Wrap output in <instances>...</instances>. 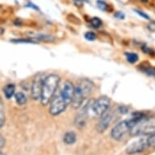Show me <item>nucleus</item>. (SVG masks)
<instances>
[{
    "mask_svg": "<svg viewBox=\"0 0 155 155\" xmlns=\"http://www.w3.org/2000/svg\"><path fill=\"white\" fill-rule=\"evenodd\" d=\"M149 146H150L149 138L143 137V138H140L133 141L129 145H127L126 152L129 155L136 154H139L145 151Z\"/></svg>",
    "mask_w": 155,
    "mask_h": 155,
    "instance_id": "7",
    "label": "nucleus"
},
{
    "mask_svg": "<svg viewBox=\"0 0 155 155\" xmlns=\"http://www.w3.org/2000/svg\"><path fill=\"white\" fill-rule=\"evenodd\" d=\"M125 56L127 59V62H129L130 63H135L138 61L139 56L136 53H125Z\"/></svg>",
    "mask_w": 155,
    "mask_h": 155,
    "instance_id": "17",
    "label": "nucleus"
},
{
    "mask_svg": "<svg viewBox=\"0 0 155 155\" xmlns=\"http://www.w3.org/2000/svg\"><path fill=\"white\" fill-rule=\"evenodd\" d=\"M0 155H6V154H4L3 153H1V154H0Z\"/></svg>",
    "mask_w": 155,
    "mask_h": 155,
    "instance_id": "30",
    "label": "nucleus"
},
{
    "mask_svg": "<svg viewBox=\"0 0 155 155\" xmlns=\"http://www.w3.org/2000/svg\"><path fill=\"white\" fill-rule=\"evenodd\" d=\"M30 37L32 38H34L36 40L39 41H43V42H54V37L51 35H47V34H29Z\"/></svg>",
    "mask_w": 155,
    "mask_h": 155,
    "instance_id": "12",
    "label": "nucleus"
},
{
    "mask_svg": "<svg viewBox=\"0 0 155 155\" xmlns=\"http://www.w3.org/2000/svg\"><path fill=\"white\" fill-rule=\"evenodd\" d=\"M133 11H135L136 14H138L140 16H141L142 18H144V19H146V20H150V17L146 14V13H145L144 11H141V10H138V9H134Z\"/></svg>",
    "mask_w": 155,
    "mask_h": 155,
    "instance_id": "23",
    "label": "nucleus"
},
{
    "mask_svg": "<svg viewBox=\"0 0 155 155\" xmlns=\"http://www.w3.org/2000/svg\"><path fill=\"white\" fill-rule=\"evenodd\" d=\"M0 141H1V149L3 148V145H4V143H5V140H4V138L3 137V136H1V138H0Z\"/></svg>",
    "mask_w": 155,
    "mask_h": 155,
    "instance_id": "28",
    "label": "nucleus"
},
{
    "mask_svg": "<svg viewBox=\"0 0 155 155\" xmlns=\"http://www.w3.org/2000/svg\"><path fill=\"white\" fill-rule=\"evenodd\" d=\"M85 39L88 40V41H95L97 38L96 34L93 33V32H87L86 34H85Z\"/></svg>",
    "mask_w": 155,
    "mask_h": 155,
    "instance_id": "21",
    "label": "nucleus"
},
{
    "mask_svg": "<svg viewBox=\"0 0 155 155\" xmlns=\"http://www.w3.org/2000/svg\"><path fill=\"white\" fill-rule=\"evenodd\" d=\"M93 101V100H90L89 102H88L87 104H85L84 107H82L81 110L77 113V115L76 116V118H75V125L77 127L81 128V127H85L86 122H87L88 116H89V110L91 108Z\"/></svg>",
    "mask_w": 155,
    "mask_h": 155,
    "instance_id": "8",
    "label": "nucleus"
},
{
    "mask_svg": "<svg viewBox=\"0 0 155 155\" xmlns=\"http://www.w3.org/2000/svg\"><path fill=\"white\" fill-rule=\"evenodd\" d=\"M149 143H150V146L154 147L155 148V134L153 136H150L149 137Z\"/></svg>",
    "mask_w": 155,
    "mask_h": 155,
    "instance_id": "26",
    "label": "nucleus"
},
{
    "mask_svg": "<svg viewBox=\"0 0 155 155\" xmlns=\"http://www.w3.org/2000/svg\"><path fill=\"white\" fill-rule=\"evenodd\" d=\"M97 6L100 10H102L103 11H106L108 8V4L103 0H98L97 1Z\"/></svg>",
    "mask_w": 155,
    "mask_h": 155,
    "instance_id": "20",
    "label": "nucleus"
},
{
    "mask_svg": "<svg viewBox=\"0 0 155 155\" xmlns=\"http://www.w3.org/2000/svg\"><path fill=\"white\" fill-rule=\"evenodd\" d=\"M130 134L133 136H153L155 134V117H146L136 122Z\"/></svg>",
    "mask_w": 155,
    "mask_h": 155,
    "instance_id": "3",
    "label": "nucleus"
},
{
    "mask_svg": "<svg viewBox=\"0 0 155 155\" xmlns=\"http://www.w3.org/2000/svg\"><path fill=\"white\" fill-rule=\"evenodd\" d=\"M76 141V135L74 132H68L63 136V142L66 145H72Z\"/></svg>",
    "mask_w": 155,
    "mask_h": 155,
    "instance_id": "13",
    "label": "nucleus"
},
{
    "mask_svg": "<svg viewBox=\"0 0 155 155\" xmlns=\"http://www.w3.org/2000/svg\"><path fill=\"white\" fill-rule=\"evenodd\" d=\"M141 1H142V2H144V3H147L149 0H141Z\"/></svg>",
    "mask_w": 155,
    "mask_h": 155,
    "instance_id": "29",
    "label": "nucleus"
},
{
    "mask_svg": "<svg viewBox=\"0 0 155 155\" xmlns=\"http://www.w3.org/2000/svg\"><path fill=\"white\" fill-rule=\"evenodd\" d=\"M15 99H16V102H17V104L23 106L25 105L27 102V98L25 93H23L22 92H18L17 93L15 94Z\"/></svg>",
    "mask_w": 155,
    "mask_h": 155,
    "instance_id": "15",
    "label": "nucleus"
},
{
    "mask_svg": "<svg viewBox=\"0 0 155 155\" xmlns=\"http://www.w3.org/2000/svg\"><path fill=\"white\" fill-rule=\"evenodd\" d=\"M43 79L42 73L38 74L35 78L31 85V97L34 100L41 99L42 97V90Z\"/></svg>",
    "mask_w": 155,
    "mask_h": 155,
    "instance_id": "9",
    "label": "nucleus"
},
{
    "mask_svg": "<svg viewBox=\"0 0 155 155\" xmlns=\"http://www.w3.org/2000/svg\"><path fill=\"white\" fill-rule=\"evenodd\" d=\"M4 124H5V115L3 112V101L1 99L0 100V126H1V127H3Z\"/></svg>",
    "mask_w": 155,
    "mask_h": 155,
    "instance_id": "19",
    "label": "nucleus"
},
{
    "mask_svg": "<svg viewBox=\"0 0 155 155\" xmlns=\"http://www.w3.org/2000/svg\"><path fill=\"white\" fill-rule=\"evenodd\" d=\"M93 84L88 79H82L75 87L74 96L72 101V106L74 109H78L81 107L82 103L88 96L92 93Z\"/></svg>",
    "mask_w": 155,
    "mask_h": 155,
    "instance_id": "1",
    "label": "nucleus"
},
{
    "mask_svg": "<svg viewBox=\"0 0 155 155\" xmlns=\"http://www.w3.org/2000/svg\"><path fill=\"white\" fill-rule=\"evenodd\" d=\"M3 93L7 99L11 98L15 93V85L13 84H8L3 88Z\"/></svg>",
    "mask_w": 155,
    "mask_h": 155,
    "instance_id": "14",
    "label": "nucleus"
},
{
    "mask_svg": "<svg viewBox=\"0 0 155 155\" xmlns=\"http://www.w3.org/2000/svg\"><path fill=\"white\" fill-rule=\"evenodd\" d=\"M133 125H134V122L132 118L119 122L111 130V133H110L111 137L116 141H121L127 133L131 132Z\"/></svg>",
    "mask_w": 155,
    "mask_h": 155,
    "instance_id": "4",
    "label": "nucleus"
},
{
    "mask_svg": "<svg viewBox=\"0 0 155 155\" xmlns=\"http://www.w3.org/2000/svg\"><path fill=\"white\" fill-rule=\"evenodd\" d=\"M26 7H31V8H34L35 9V10H39V7H38L37 5H35V4H34L33 3H31V2H28V3L26 4Z\"/></svg>",
    "mask_w": 155,
    "mask_h": 155,
    "instance_id": "27",
    "label": "nucleus"
},
{
    "mask_svg": "<svg viewBox=\"0 0 155 155\" xmlns=\"http://www.w3.org/2000/svg\"><path fill=\"white\" fill-rule=\"evenodd\" d=\"M75 92V87L73 84L69 80H66L64 84L63 85L62 89L60 91V95L64 99V101L67 102V104L69 105L72 103V98Z\"/></svg>",
    "mask_w": 155,
    "mask_h": 155,
    "instance_id": "11",
    "label": "nucleus"
},
{
    "mask_svg": "<svg viewBox=\"0 0 155 155\" xmlns=\"http://www.w3.org/2000/svg\"><path fill=\"white\" fill-rule=\"evenodd\" d=\"M59 81L60 77L56 74H51L44 79L41 97L42 104L45 106L52 100L54 94L59 86Z\"/></svg>",
    "mask_w": 155,
    "mask_h": 155,
    "instance_id": "2",
    "label": "nucleus"
},
{
    "mask_svg": "<svg viewBox=\"0 0 155 155\" xmlns=\"http://www.w3.org/2000/svg\"><path fill=\"white\" fill-rule=\"evenodd\" d=\"M110 107V99L107 96H101L98 98L93 101L91 106V110L95 116L100 117L105 113Z\"/></svg>",
    "mask_w": 155,
    "mask_h": 155,
    "instance_id": "5",
    "label": "nucleus"
},
{
    "mask_svg": "<svg viewBox=\"0 0 155 155\" xmlns=\"http://www.w3.org/2000/svg\"><path fill=\"white\" fill-rule=\"evenodd\" d=\"M11 42L13 43H28V44H37L38 43L37 40L34 38H19V39L11 40Z\"/></svg>",
    "mask_w": 155,
    "mask_h": 155,
    "instance_id": "16",
    "label": "nucleus"
},
{
    "mask_svg": "<svg viewBox=\"0 0 155 155\" xmlns=\"http://www.w3.org/2000/svg\"><path fill=\"white\" fill-rule=\"evenodd\" d=\"M114 16L118 19V20H124L125 18V15L121 11H117V12H116V14L114 15Z\"/></svg>",
    "mask_w": 155,
    "mask_h": 155,
    "instance_id": "25",
    "label": "nucleus"
},
{
    "mask_svg": "<svg viewBox=\"0 0 155 155\" xmlns=\"http://www.w3.org/2000/svg\"><path fill=\"white\" fill-rule=\"evenodd\" d=\"M142 71H143V72L145 73H146L147 75H149V76H155V71L151 68H148V67H145V68H142Z\"/></svg>",
    "mask_w": 155,
    "mask_h": 155,
    "instance_id": "22",
    "label": "nucleus"
},
{
    "mask_svg": "<svg viewBox=\"0 0 155 155\" xmlns=\"http://www.w3.org/2000/svg\"><path fill=\"white\" fill-rule=\"evenodd\" d=\"M90 25L93 28H98L102 25V21L98 17H93L90 20Z\"/></svg>",
    "mask_w": 155,
    "mask_h": 155,
    "instance_id": "18",
    "label": "nucleus"
},
{
    "mask_svg": "<svg viewBox=\"0 0 155 155\" xmlns=\"http://www.w3.org/2000/svg\"><path fill=\"white\" fill-rule=\"evenodd\" d=\"M113 118V110L111 109H108L105 113H103L100 116L98 123L97 124L96 129L98 133H104L105 131L108 128L110 122Z\"/></svg>",
    "mask_w": 155,
    "mask_h": 155,
    "instance_id": "10",
    "label": "nucleus"
},
{
    "mask_svg": "<svg viewBox=\"0 0 155 155\" xmlns=\"http://www.w3.org/2000/svg\"><path fill=\"white\" fill-rule=\"evenodd\" d=\"M68 106L67 102H65L64 99L63 98V97L59 93V95L54 97L51 100L50 109H49L50 114L53 116H59L66 110Z\"/></svg>",
    "mask_w": 155,
    "mask_h": 155,
    "instance_id": "6",
    "label": "nucleus"
},
{
    "mask_svg": "<svg viewBox=\"0 0 155 155\" xmlns=\"http://www.w3.org/2000/svg\"><path fill=\"white\" fill-rule=\"evenodd\" d=\"M142 50H143V51H144L145 54H152V55L155 54V51H154V50H152L151 48H150V47L146 46V45H144V46L142 47Z\"/></svg>",
    "mask_w": 155,
    "mask_h": 155,
    "instance_id": "24",
    "label": "nucleus"
}]
</instances>
